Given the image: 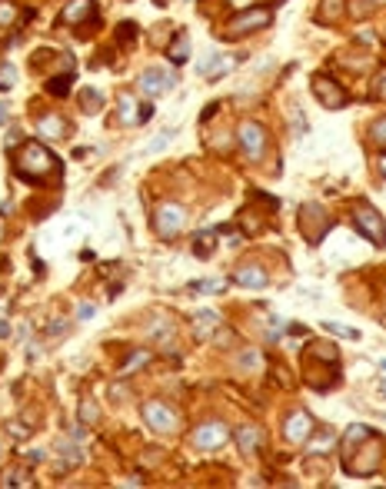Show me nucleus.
Segmentation results:
<instances>
[{
	"mask_svg": "<svg viewBox=\"0 0 386 489\" xmlns=\"http://www.w3.org/2000/svg\"><path fill=\"white\" fill-rule=\"evenodd\" d=\"M383 459V439L363 423H353L343 433V470L353 476H373Z\"/></svg>",
	"mask_w": 386,
	"mask_h": 489,
	"instance_id": "nucleus-1",
	"label": "nucleus"
},
{
	"mask_svg": "<svg viewBox=\"0 0 386 489\" xmlns=\"http://www.w3.org/2000/svg\"><path fill=\"white\" fill-rule=\"evenodd\" d=\"M14 170L17 177L37 183V180H47L50 173H57V157L37 140H27L20 150H14Z\"/></svg>",
	"mask_w": 386,
	"mask_h": 489,
	"instance_id": "nucleus-2",
	"label": "nucleus"
},
{
	"mask_svg": "<svg viewBox=\"0 0 386 489\" xmlns=\"http://www.w3.org/2000/svg\"><path fill=\"white\" fill-rule=\"evenodd\" d=\"M353 223H356V230H360V237H363V240H369L373 246H383L386 243V223H383V217L369 207V203H356V207H353Z\"/></svg>",
	"mask_w": 386,
	"mask_h": 489,
	"instance_id": "nucleus-3",
	"label": "nucleus"
},
{
	"mask_svg": "<svg viewBox=\"0 0 386 489\" xmlns=\"http://www.w3.org/2000/svg\"><path fill=\"white\" fill-rule=\"evenodd\" d=\"M270 20H273V10H267V7H250V10L230 17L227 37H243V34H250V30H263V27H270Z\"/></svg>",
	"mask_w": 386,
	"mask_h": 489,
	"instance_id": "nucleus-4",
	"label": "nucleus"
},
{
	"mask_svg": "<svg viewBox=\"0 0 386 489\" xmlns=\"http://www.w3.org/2000/svg\"><path fill=\"white\" fill-rule=\"evenodd\" d=\"M187 226V210L180 207V203H160L154 213V230L163 237V240H170L176 237L180 230Z\"/></svg>",
	"mask_w": 386,
	"mask_h": 489,
	"instance_id": "nucleus-5",
	"label": "nucleus"
},
{
	"mask_svg": "<svg viewBox=\"0 0 386 489\" xmlns=\"http://www.w3.org/2000/svg\"><path fill=\"white\" fill-rule=\"evenodd\" d=\"M236 133H240V147H243V153H247L250 160H260L263 150H267V133H263V127L253 123V120H243Z\"/></svg>",
	"mask_w": 386,
	"mask_h": 489,
	"instance_id": "nucleus-6",
	"label": "nucleus"
},
{
	"mask_svg": "<svg viewBox=\"0 0 386 489\" xmlns=\"http://www.w3.org/2000/svg\"><path fill=\"white\" fill-rule=\"evenodd\" d=\"M140 90L147 97H163L174 90V77L167 74L163 67H147L143 74H140Z\"/></svg>",
	"mask_w": 386,
	"mask_h": 489,
	"instance_id": "nucleus-7",
	"label": "nucleus"
},
{
	"mask_svg": "<svg viewBox=\"0 0 386 489\" xmlns=\"http://www.w3.org/2000/svg\"><path fill=\"white\" fill-rule=\"evenodd\" d=\"M227 439H230V430H227L223 423H203V426L193 433V446H196V450H220Z\"/></svg>",
	"mask_w": 386,
	"mask_h": 489,
	"instance_id": "nucleus-8",
	"label": "nucleus"
},
{
	"mask_svg": "<svg viewBox=\"0 0 386 489\" xmlns=\"http://www.w3.org/2000/svg\"><path fill=\"white\" fill-rule=\"evenodd\" d=\"M313 94H316V100L320 103H327L329 110H340V107H347V94L329 80V77H323V74H316L313 77Z\"/></svg>",
	"mask_w": 386,
	"mask_h": 489,
	"instance_id": "nucleus-9",
	"label": "nucleus"
},
{
	"mask_svg": "<svg viewBox=\"0 0 386 489\" xmlns=\"http://www.w3.org/2000/svg\"><path fill=\"white\" fill-rule=\"evenodd\" d=\"M143 419H147V426H154L156 433H170L176 426V413L170 406H163V403H147L143 406Z\"/></svg>",
	"mask_w": 386,
	"mask_h": 489,
	"instance_id": "nucleus-10",
	"label": "nucleus"
},
{
	"mask_svg": "<svg viewBox=\"0 0 386 489\" xmlns=\"http://www.w3.org/2000/svg\"><path fill=\"white\" fill-rule=\"evenodd\" d=\"M283 433H287L290 443H309V436H313V419H309V413H303V410L290 413Z\"/></svg>",
	"mask_w": 386,
	"mask_h": 489,
	"instance_id": "nucleus-11",
	"label": "nucleus"
},
{
	"mask_svg": "<svg viewBox=\"0 0 386 489\" xmlns=\"http://www.w3.org/2000/svg\"><path fill=\"white\" fill-rule=\"evenodd\" d=\"M300 226H303V233H307L309 243H316V240H320V233L329 230V220L320 213V207H307V210H303V223H300Z\"/></svg>",
	"mask_w": 386,
	"mask_h": 489,
	"instance_id": "nucleus-12",
	"label": "nucleus"
},
{
	"mask_svg": "<svg viewBox=\"0 0 386 489\" xmlns=\"http://www.w3.org/2000/svg\"><path fill=\"white\" fill-rule=\"evenodd\" d=\"M94 0H70L63 10H60V20L63 23H87V17H94Z\"/></svg>",
	"mask_w": 386,
	"mask_h": 489,
	"instance_id": "nucleus-13",
	"label": "nucleus"
},
{
	"mask_svg": "<svg viewBox=\"0 0 386 489\" xmlns=\"http://www.w3.org/2000/svg\"><path fill=\"white\" fill-rule=\"evenodd\" d=\"M233 280L240 283V286H250V290H260V286H267L270 283V277H267V270L263 266H256V263H243L240 270H236V277Z\"/></svg>",
	"mask_w": 386,
	"mask_h": 489,
	"instance_id": "nucleus-14",
	"label": "nucleus"
},
{
	"mask_svg": "<svg viewBox=\"0 0 386 489\" xmlns=\"http://www.w3.org/2000/svg\"><path fill=\"white\" fill-rule=\"evenodd\" d=\"M116 117H120V123H140V110H136V100L134 94H120L116 97Z\"/></svg>",
	"mask_w": 386,
	"mask_h": 489,
	"instance_id": "nucleus-15",
	"label": "nucleus"
},
{
	"mask_svg": "<svg viewBox=\"0 0 386 489\" xmlns=\"http://www.w3.org/2000/svg\"><path fill=\"white\" fill-rule=\"evenodd\" d=\"M193 326H196V339H207L220 326V317L213 313V310H200L196 317H193Z\"/></svg>",
	"mask_w": 386,
	"mask_h": 489,
	"instance_id": "nucleus-16",
	"label": "nucleus"
},
{
	"mask_svg": "<svg viewBox=\"0 0 386 489\" xmlns=\"http://www.w3.org/2000/svg\"><path fill=\"white\" fill-rule=\"evenodd\" d=\"M63 130H67V123L60 117H40L37 120V133H43V137H63Z\"/></svg>",
	"mask_w": 386,
	"mask_h": 489,
	"instance_id": "nucleus-17",
	"label": "nucleus"
},
{
	"mask_svg": "<svg viewBox=\"0 0 386 489\" xmlns=\"http://www.w3.org/2000/svg\"><path fill=\"white\" fill-rule=\"evenodd\" d=\"M216 237H220V230H203V233L196 237V243H193V253H196V257H210Z\"/></svg>",
	"mask_w": 386,
	"mask_h": 489,
	"instance_id": "nucleus-18",
	"label": "nucleus"
},
{
	"mask_svg": "<svg viewBox=\"0 0 386 489\" xmlns=\"http://www.w3.org/2000/svg\"><path fill=\"white\" fill-rule=\"evenodd\" d=\"M236 443H240V450L243 452H253L260 446V433H256V426H240V433H236Z\"/></svg>",
	"mask_w": 386,
	"mask_h": 489,
	"instance_id": "nucleus-19",
	"label": "nucleus"
},
{
	"mask_svg": "<svg viewBox=\"0 0 386 489\" xmlns=\"http://www.w3.org/2000/svg\"><path fill=\"white\" fill-rule=\"evenodd\" d=\"M60 452H63V459H60V470H74L80 459H83V452L77 446H67V443H60Z\"/></svg>",
	"mask_w": 386,
	"mask_h": 489,
	"instance_id": "nucleus-20",
	"label": "nucleus"
},
{
	"mask_svg": "<svg viewBox=\"0 0 386 489\" xmlns=\"http://www.w3.org/2000/svg\"><path fill=\"white\" fill-rule=\"evenodd\" d=\"M17 83V67L14 63H0V90H10Z\"/></svg>",
	"mask_w": 386,
	"mask_h": 489,
	"instance_id": "nucleus-21",
	"label": "nucleus"
},
{
	"mask_svg": "<svg viewBox=\"0 0 386 489\" xmlns=\"http://www.w3.org/2000/svg\"><path fill=\"white\" fill-rule=\"evenodd\" d=\"M333 443H336V433H329V430H323V433H320V439H316V443H309L307 450L313 452V456H320V452H323V450H329Z\"/></svg>",
	"mask_w": 386,
	"mask_h": 489,
	"instance_id": "nucleus-22",
	"label": "nucleus"
},
{
	"mask_svg": "<svg viewBox=\"0 0 386 489\" xmlns=\"http://www.w3.org/2000/svg\"><path fill=\"white\" fill-rule=\"evenodd\" d=\"M170 140H174V130H163L160 137H154V140L147 143V150H143V153H160V150H167V147H170Z\"/></svg>",
	"mask_w": 386,
	"mask_h": 489,
	"instance_id": "nucleus-23",
	"label": "nucleus"
},
{
	"mask_svg": "<svg viewBox=\"0 0 386 489\" xmlns=\"http://www.w3.org/2000/svg\"><path fill=\"white\" fill-rule=\"evenodd\" d=\"M3 486H30V472L27 470H10L3 476Z\"/></svg>",
	"mask_w": 386,
	"mask_h": 489,
	"instance_id": "nucleus-24",
	"label": "nucleus"
},
{
	"mask_svg": "<svg viewBox=\"0 0 386 489\" xmlns=\"http://www.w3.org/2000/svg\"><path fill=\"white\" fill-rule=\"evenodd\" d=\"M170 60H174V63H183V60H187V34H180V37L174 40V47H170Z\"/></svg>",
	"mask_w": 386,
	"mask_h": 489,
	"instance_id": "nucleus-25",
	"label": "nucleus"
},
{
	"mask_svg": "<svg viewBox=\"0 0 386 489\" xmlns=\"http://www.w3.org/2000/svg\"><path fill=\"white\" fill-rule=\"evenodd\" d=\"M340 10H343V3H340V0H323V7H320V20H336V17H340Z\"/></svg>",
	"mask_w": 386,
	"mask_h": 489,
	"instance_id": "nucleus-26",
	"label": "nucleus"
},
{
	"mask_svg": "<svg viewBox=\"0 0 386 489\" xmlns=\"http://www.w3.org/2000/svg\"><path fill=\"white\" fill-rule=\"evenodd\" d=\"M80 103H83V113H96L100 110V94H96V90H83V94H80Z\"/></svg>",
	"mask_w": 386,
	"mask_h": 489,
	"instance_id": "nucleus-27",
	"label": "nucleus"
},
{
	"mask_svg": "<svg viewBox=\"0 0 386 489\" xmlns=\"http://www.w3.org/2000/svg\"><path fill=\"white\" fill-rule=\"evenodd\" d=\"M14 20H17V7L7 3V0H0V27H10Z\"/></svg>",
	"mask_w": 386,
	"mask_h": 489,
	"instance_id": "nucleus-28",
	"label": "nucleus"
},
{
	"mask_svg": "<svg viewBox=\"0 0 386 489\" xmlns=\"http://www.w3.org/2000/svg\"><path fill=\"white\" fill-rule=\"evenodd\" d=\"M327 333H336V337H347V339H360V333L353 326H340V323H323Z\"/></svg>",
	"mask_w": 386,
	"mask_h": 489,
	"instance_id": "nucleus-29",
	"label": "nucleus"
},
{
	"mask_svg": "<svg viewBox=\"0 0 386 489\" xmlns=\"http://www.w3.org/2000/svg\"><path fill=\"white\" fill-rule=\"evenodd\" d=\"M80 419H83L87 426H94L96 419H100V410H96V403H90V399H87V403L80 406Z\"/></svg>",
	"mask_w": 386,
	"mask_h": 489,
	"instance_id": "nucleus-30",
	"label": "nucleus"
},
{
	"mask_svg": "<svg viewBox=\"0 0 386 489\" xmlns=\"http://www.w3.org/2000/svg\"><path fill=\"white\" fill-rule=\"evenodd\" d=\"M147 353H134V357L127 359V363H123V370H120V377H130V370H136V366H143V363H147Z\"/></svg>",
	"mask_w": 386,
	"mask_h": 489,
	"instance_id": "nucleus-31",
	"label": "nucleus"
},
{
	"mask_svg": "<svg viewBox=\"0 0 386 489\" xmlns=\"http://www.w3.org/2000/svg\"><path fill=\"white\" fill-rule=\"evenodd\" d=\"M373 140H376V147H386V117L373 123Z\"/></svg>",
	"mask_w": 386,
	"mask_h": 489,
	"instance_id": "nucleus-32",
	"label": "nucleus"
},
{
	"mask_svg": "<svg viewBox=\"0 0 386 489\" xmlns=\"http://www.w3.org/2000/svg\"><path fill=\"white\" fill-rule=\"evenodd\" d=\"M313 353H316V357H323V359H329V363H336V350H333L329 343H313Z\"/></svg>",
	"mask_w": 386,
	"mask_h": 489,
	"instance_id": "nucleus-33",
	"label": "nucleus"
},
{
	"mask_svg": "<svg viewBox=\"0 0 386 489\" xmlns=\"http://www.w3.org/2000/svg\"><path fill=\"white\" fill-rule=\"evenodd\" d=\"M240 366L260 370V353H256V350H247V353H240Z\"/></svg>",
	"mask_w": 386,
	"mask_h": 489,
	"instance_id": "nucleus-34",
	"label": "nucleus"
},
{
	"mask_svg": "<svg viewBox=\"0 0 386 489\" xmlns=\"http://www.w3.org/2000/svg\"><path fill=\"white\" fill-rule=\"evenodd\" d=\"M373 97H386V70L376 74V83H373Z\"/></svg>",
	"mask_w": 386,
	"mask_h": 489,
	"instance_id": "nucleus-35",
	"label": "nucleus"
},
{
	"mask_svg": "<svg viewBox=\"0 0 386 489\" xmlns=\"http://www.w3.org/2000/svg\"><path fill=\"white\" fill-rule=\"evenodd\" d=\"M94 313H96L94 303H80V306H77V320H90Z\"/></svg>",
	"mask_w": 386,
	"mask_h": 489,
	"instance_id": "nucleus-36",
	"label": "nucleus"
},
{
	"mask_svg": "<svg viewBox=\"0 0 386 489\" xmlns=\"http://www.w3.org/2000/svg\"><path fill=\"white\" fill-rule=\"evenodd\" d=\"M190 290H223L220 280H207V283H190Z\"/></svg>",
	"mask_w": 386,
	"mask_h": 489,
	"instance_id": "nucleus-37",
	"label": "nucleus"
},
{
	"mask_svg": "<svg viewBox=\"0 0 386 489\" xmlns=\"http://www.w3.org/2000/svg\"><path fill=\"white\" fill-rule=\"evenodd\" d=\"M10 433L17 436V439H27V436H30V430H23V423H10Z\"/></svg>",
	"mask_w": 386,
	"mask_h": 489,
	"instance_id": "nucleus-38",
	"label": "nucleus"
},
{
	"mask_svg": "<svg viewBox=\"0 0 386 489\" xmlns=\"http://www.w3.org/2000/svg\"><path fill=\"white\" fill-rule=\"evenodd\" d=\"M10 120V103H0V123H7Z\"/></svg>",
	"mask_w": 386,
	"mask_h": 489,
	"instance_id": "nucleus-39",
	"label": "nucleus"
},
{
	"mask_svg": "<svg viewBox=\"0 0 386 489\" xmlns=\"http://www.w3.org/2000/svg\"><path fill=\"white\" fill-rule=\"evenodd\" d=\"M376 393H380V396L386 399V379H383V383H376Z\"/></svg>",
	"mask_w": 386,
	"mask_h": 489,
	"instance_id": "nucleus-40",
	"label": "nucleus"
},
{
	"mask_svg": "<svg viewBox=\"0 0 386 489\" xmlns=\"http://www.w3.org/2000/svg\"><path fill=\"white\" fill-rule=\"evenodd\" d=\"M7 333H10V326H7V323H0V337H7Z\"/></svg>",
	"mask_w": 386,
	"mask_h": 489,
	"instance_id": "nucleus-41",
	"label": "nucleus"
},
{
	"mask_svg": "<svg viewBox=\"0 0 386 489\" xmlns=\"http://www.w3.org/2000/svg\"><path fill=\"white\" fill-rule=\"evenodd\" d=\"M380 170H383V177H386V157H383V160H380Z\"/></svg>",
	"mask_w": 386,
	"mask_h": 489,
	"instance_id": "nucleus-42",
	"label": "nucleus"
},
{
	"mask_svg": "<svg viewBox=\"0 0 386 489\" xmlns=\"http://www.w3.org/2000/svg\"><path fill=\"white\" fill-rule=\"evenodd\" d=\"M0 240H3V223H0Z\"/></svg>",
	"mask_w": 386,
	"mask_h": 489,
	"instance_id": "nucleus-43",
	"label": "nucleus"
},
{
	"mask_svg": "<svg viewBox=\"0 0 386 489\" xmlns=\"http://www.w3.org/2000/svg\"><path fill=\"white\" fill-rule=\"evenodd\" d=\"M380 366H383V370H386V359H380Z\"/></svg>",
	"mask_w": 386,
	"mask_h": 489,
	"instance_id": "nucleus-44",
	"label": "nucleus"
}]
</instances>
